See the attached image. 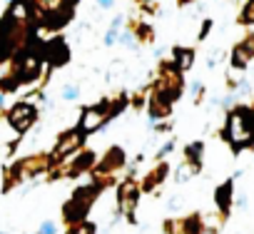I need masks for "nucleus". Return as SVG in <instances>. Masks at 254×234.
<instances>
[{"label": "nucleus", "mask_w": 254, "mask_h": 234, "mask_svg": "<svg viewBox=\"0 0 254 234\" xmlns=\"http://www.w3.org/2000/svg\"><path fill=\"white\" fill-rule=\"evenodd\" d=\"M254 58V35H249L247 40H242L234 50H232V67L237 70H244Z\"/></svg>", "instance_id": "nucleus-15"}, {"label": "nucleus", "mask_w": 254, "mask_h": 234, "mask_svg": "<svg viewBox=\"0 0 254 234\" xmlns=\"http://www.w3.org/2000/svg\"><path fill=\"white\" fill-rule=\"evenodd\" d=\"M190 177H194V172H192V170L182 162V167H177V172H175V182H177V184H185Z\"/></svg>", "instance_id": "nucleus-24"}, {"label": "nucleus", "mask_w": 254, "mask_h": 234, "mask_svg": "<svg viewBox=\"0 0 254 234\" xmlns=\"http://www.w3.org/2000/svg\"><path fill=\"white\" fill-rule=\"evenodd\" d=\"M202 162H204V142H190L187 147H185V165L194 172V175H199L202 172Z\"/></svg>", "instance_id": "nucleus-17"}, {"label": "nucleus", "mask_w": 254, "mask_h": 234, "mask_svg": "<svg viewBox=\"0 0 254 234\" xmlns=\"http://www.w3.org/2000/svg\"><path fill=\"white\" fill-rule=\"evenodd\" d=\"M5 60V53H3V48H0V62H3Z\"/></svg>", "instance_id": "nucleus-35"}, {"label": "nucleus", "mask_w": 254, "mask_h": 234, "mask_svg": "<svg viewBox=\"0 0 254 234\" xmlns=\"http://www.w3.org/2000/svg\"><path fill=\"white\" fill-rule=\"evenodd\" d=\"M170 177V165L165 162V160H160L145 177H142V182H140V189H142V194H152V192H157V187H162V182Z\"/></svg>", "instance_id": "nucleus-13"}, {"label": "nucleus", "mask_w": 254, "mask_h": 234, "mask_svg": "<svg viewBox=\"0 0 254 234\" xmlns=\"http://www.w3.org/2000/svg\"><path fill=\"white\" fill-rule=\"evenodd\" d=\"M172 55H175V62H172V65H175L180 72H187V70L194 65V50H192V48H175Z\"/></svg>", "instance_id": "nucleus-18"}, {"label": "nucleus", "mask_w": 254, "mask_h": 234, "mask_svg": "<svg viewBox=\"0 0 254 234\" xmlns=\"http://www.w3.org/2000/svg\"><path fill=\"white\" fill-rule=\"evenodd\" d=\"M95 162H97V155H95L92 150H85V147H82L80 152L65 157L63 162L50 165V170H48L45 177H48L50 182H53V179H65V177H80V175H85V172H92Z\"/></svg>", "instance_id": "nucleus-5"}, {"label": "nucleus", "mask_w": 254, "mask_h": 234, "mask_svg": "<svg viewBox=\"0 0 254 234\" xmlns=\"http://www.w3.org/2000/svg\"><path fill=\"white\" fill-rule=\"evenodd\" d=\"M234 204H237L239 209H244V207H247V194H244V192H239V194H234Z\"/></svg>", "instance_id": "nucleus-30"}, {"label": "nucleus", "mask_w": 254, "mask_h": 234, "mask_svg": "<svg viewBox=\"0 0 254 234\" xmlns=\"http://www.w3.org/2000/svg\"><path fill=\"white\" fill-rule=\"evenodd\" d=\"M162 229H165V234H185V229H182V217H170V219H165Z\"/></svg>", "instance_id": "nucleus-21"}, {"label": "nucleus", "mask_w": 254, "mask_h": 234, "mask_svg": "<svg viewBox=\"0 0 254 234\" xmlns=\"http://www.w3.org/2000/svg\"><path fill=\"white\" fill-rule=\"evenodd\" d=\"M125 165H127V155H125V150L122 147H110L102 157H100V162H95V167H92V182L105 192L110 184H115V177L125 170Z\"/></svg>", "instance_id": "nucleus-4"}, {"label": "nucleus", "mask_w": 254, "mask_h": 234, "mask_svg": "<svg viewBox=\"0 0 254 234\" xmlns=\"http://www.w3.org/2000/svg\"><path fill=\"white\" fill-rule=\"evenodd\" d=\"M202 227H204V219H202L199 212H192L190 217H182V229H185V234H199Z\"/></svg>", "instance_id": "nucleus-19"}, {"label": "nucleus", "mask_w": 254, "mask_h": 234, "mask_svg": "<svg viewBox=\"0 0 254 234\" xmlns=\"http://www.w3.org/2000/svg\"><path fill=\"white\" fill-rule=\"evenodd\" d=\"M33 234H38V232H33Z\"/></svg>", "instance_id": "nucleus-38"}, {"label": "nucleus", "mask_w": 254, "mask_h": 234, "mask_svg": "<svg viewBox=\"0 0 254 234\" xmlns=\"http://www.w3.org/2000/svg\"><path fill=\"white\" fill-rule=\"evenodd\" d=\"M137 3H145V0H137Z\"/></svg>", "instance_id": "nucleus-37"}, {"label": "nucleus", "mask_w": 254, "mask_h": 234, "mask_svg": "<svg viewBox=\"0 0 254 234\" xmlns=\"http://www.w3.org/2000/svg\"><path fill=\"white\" fill-rule=\"evenodd\" d=\"M209 30H212V20H204V23H202V30H199V40H204Z\"/></svg>", "instance_id": "nucleus-31"}, {"label": "nucleus", "mask_w": 254, "mask_h": 234, "mask_svg": "<svg viewBox=\"0 0 254 234\" xmlns=\"http://www.w3.org/2000/svg\"><path fill=\"white\" fill-rule=\"evenodd\" d=\"M3 105H5V92L0 90V110H3Z\"/></svg>", "instance_id": "nucleus-34"}, {"label": "nucleus", "mask_w": 254, "mask_h": 234, "mask_svg": "<svg viewBox=\"0 0 254 234\" xmlns=\"http://www.w3.org/2000/svg\"><path fill=\"white\" fill-rule=\"evenodd\" d=\"M172 150H175V140H172V137H170V140H167V142H165V145H162V147H160V150H157V162H160V160H162V157H167V155H170V152H172Z\"/></svg>", "instance_id": "nucleus-27"}, {"label": "nucleus", "mask_w": 254, "mask_h": 234, "mask_svg": "<svg viewBox=\"0 0 254 234\" xmlns=\"http://www.w3.org/2000/svg\"><path fill=\"white\" fill-rule=\"evenodd\" d=\"M38 234H58V224L53 219H43L38 227Z\"/></svg>", "instance_id": "nucleus-25"}, {"label": "nucleus", "mask_w": 254, "mask_h": 234, "mask_svg": "<svg viewBox=\"0 0 254 234\" xmlns=\"http://www.w3.org/2000/svg\"><path fill=\"white\" fill-rule=\"evenodd\" d=\"M202 95H204V85L202 82H192V97H194L197 105L202 102Z\"/></svg>", "instance_id": "nucleus-28"}, {"label": "nucleus", "mask_w": 254, "mask_h": 234, "mask_svg": "<svg viewBox=\"0 0 254 234\" xmlns=\"http://www.w3.org/2000/svg\"><path fill=\"white\" fill-rule=\"evenodd\" d=\"M100 194H102V189H100L95 182H90V184H80V187L70 194V199L63 204V222H65L67 227L85 222Z\"/></svg>", "instance_id": "nucleus-3"}, {"label": "nucleus", "mask_w": 254, "mask_h": 234, "mask_svg": "<svg viewBox=\"0 0 254 234\" xmlns=\"http://www.w3.org/2000/svg\"><path fill=\"white\" fill-rule=\"evenodd\" d=\"M85 140H87V135H85L80 127L65 130L63 135H58V140H55L53 150L48 152V155H50V162H53V165H58V162H63L65 157H70V155L80 152V150H82V145H85Z\"/></svg>", "instance_id": "nucleus-7"}, {"label": "nucleus", "mask_w": 254, "mask_h": 234, "mask_svg": "<svg viewBox=\"0 0 254 234\" xmlns=\"http://www.w3.org/2000/svg\"><path fill=\"white\" fill-rule=\"evenodd\" d=\"M222 140L232 147V152L254 150V107L237 105L227 112V122L222 127Z\"/></svg>", "instance_id": "nucleus-1"}, {"label": "nucleus", "mask_w": 254, "mask_h": 234, "mask_svg": "<svg viewBox=\"0 0 254 234\" xmlns=\"http://www.w3.org/2000/svg\"><path fill=\"white\" fill-rule=\"evenodd\" d=\"M157 90H162L172 102H177L182 97V90H185V80H182V72L175 67V65H162L160 70V77L155 82Z\"/></svg>", "instance_id": "nucleus-11"}, {"label": "nucleus", "mask_w": 254, "mask_h": 234, "mask_svg": "<svg viewBox=\"0 0 254 234\" xmlns=\"http://www.w3.org/2000/svg\"><path fill=\"white\" fill-rule=\"evenodd\" d=\"M180 3H192V0H180Z\"/></svg>", "instance_id": "nucleus-36"}, {"label": "nucleus", "mask_w": 254, "mask_h": 234, "mask_svg": "<svg viewBox=\"0 0 254 234\" xmlns=\"http://www.w3.org/2000/svg\"><path fill=\"white\" fill-rule=\"evenodd\" d=\"M35 15H40L43 20H48L50 25H63L67 23V18L72 15L70 0H28Z\"/></svg>", "instance_id": "nucleus-8"}, {"label": "nucleus", "mask_w": 254, "mask_h": 234, "mask_svg": "<svg viewBox=\"0 0 254 234\" xmlns=\"http://www.w3.org/2000/svg\"><path fill=\"white\" fill-rule=\"evenodd\" d=\"M239 23L242 25H254V0H247V5L242 8V15H239Z\"/></svg>", "instance_id": "nucleus-22"}, {"label": "nucleus", "mask_w": 254, "mask_h": 234, "mask_svg": "<svg viewBox=\"0 0 254 234\" xmlns=\"http://www.w3.org/2000/svg\"><path fill=\"white\" fill-rule=\"evenodd\" d=\"M65 234H97V224H92V222H80V224H72V227H67V232Z\"/></svg>", "instance_id": "nucleus-20"}, {"label": "nucleus", "mask_w": 254, "mask_h": 234, "mask_svg": "<svg viewBox=\"0 0 254 234\" xmlns=\"http://www.w3.org/2000/svg\"><path fill=\"white\" fill-rule=\"evenodd\" d=\"M199 234H219V229H217V227H214V224H204V227H202V232H199Z\"/></svg>", "instance_id": "nucleus-32"}, {"label": "nucleus", "mask_w": 254, "mask_h": 234, "mask_svg": "<svg viewBox=\"0 0 254 234\" xmlns=\"http://www.w3.org/2000/svg\"><path fill=\"white\" fill-rule=\"evenodd\" d=\"M60 97H63L65 102H72V100L80 97V87H77V85H65V87L60 90Z\"/></svg>", "instance_id": "nucleus-23"}, {"label": "nucleus", "mask_w": 254, "mask_h": 234, "mask_svg": "<svg viewBox=\"0 0 254 234\" xmlns=\"http://www.w3.org/2000/svg\"><path fill=\"white\" fill-rule=\"evenodd\" d=\"M214 204L219 209V219L224 222L229 217L232 207H234V179H227L214 189Z\"/></svg>", "instance_id": "nucleus-14"}, {"label": "nucleus", "mask_w": 254, "mask_h": 234, "mask_svg": "<svg viewBox=\"0 0 254 234\" xmlns=\"http://www.w3.org/2000/svg\"><path fill=\"white\" fill-rule=\"evenodd\" d=\"M67 58H70V50H67V45H65L63 40H53V43H48V48L43 50V60H48L53 67L65 65Z\"/></svg>", "instance_id": "nucleus-16"}, {"label": "nucleus", "mask_w": 254, "mask_h": 234, "mask_svg": "<svg viewBox=\"0 0 254 234\" xmlns=\"http://www.w3.org/2000/svg\"><path fill=\"white\" fill-rule=\"evenodd\" d=\"M8 125L18 132V135H25L35 122H38V107L30 102V100H20L15 102L10 110H8Z\"/></svg>", "instance_id": "nucleus-9"}, {"label": "nucleus", "mask_w": 254, "mask_h": 234, "mask_svg": "<svg viewBox=\"0 0 254 234\" xmlns=\"http://www.w3.org/2000/svg\"><path fill=\"white\" fill-rule=\"evenodd\" d=\"M97 5H100L102 10H110V8L115 5V0H97Z\"/></svg>", "instance_id": "nucleus-33"}, {"label": "nucleus", "mask_w": 254, "mask_h": 234, "mask_svg": "<svg viewBox=\"0 0 254 234\" xmlns=\"http://www.w3.org/2000/svg\"><path fill=\"white\" fill-rule=\"evenodd\" d=\"M50 155L48 152H35V155H28V157H20L15 160L8 170H5V179H3V192L8 194L13 187L23 184V182H30L35 177H43L48 175L50 170Z\"/></svg>", "instance_id": "nucleus-2"}, {"label": "nucleus", "mask_w": 254, "mask_h": 234, "mask_svg": "<svg viewBox=\"0 0 254 234\" xmlns=\"http://www.w3.org/2000/svg\"><path fill=\"white\" fill-rule=\"evenodd\" d=\"M110 120H112V115H110V102L90 105V107H85V110H82L77 127H80L85 135H92V132H97L100 127H105Z\"/></svg>", "instance_id": "nucleus-10"}, {"label": "nucleus", "mask_w": 254, "mask_h": 234, "mask_svg": "<svg viewBox=\"0 0 254 234\" xmlns=\"http://www.w3.org/2000/svg\"><path fill=\"white\" fill-rule=\"evenodd\" d=\"M117 38H120V35H117V28H110V30H107V35H105V45H115V43H117Z\"/></svg>", "instance_id": "nucleus-29"}, {"label": "nucleus", "mask_w": 254, "mask_h": 234, "mask_svg": "<svg viewBox=\"0 0 254 234\" xmlns=\"http://www.w3.org/2000/svg\"><path fill=\"white\" fill-rule=\"evenodd\" d=\"M122 45H127V48H135L137 45V40H135V33H130V30H125V33H120V38H117Z\"/></svg>", "instance_id": "nucleus-26"}, {"label": "nucleus", "mask_w": 254, "mask_h": 234, "mask_svg": "<svg viewBox=\"0 0 254 234\" xmlns=\"http://www.w3.org/2000/svg\"><path fill=\"white\" fill-rule=\"evenodd\" d=\"M140 182L135 177H125L120 184H117V212L130 222V224H137V204H140Z\"/></svg>", "instance_id": "nucleus-6"}, {"label": "nucleus", "mask_w": 254, "mask_h": 234, "mask_svg": "<svg viewBox=\"0 0 254 234\" xmlns=\"http://www.w3.org/2000/svg\"><path fill=\"white\" fill-rule=\"evenodd\" d=\"M172 105H175V102H172L162 90L152 87V95H150V122L167 120V117L172 115Z\"/></svg>", "instance_id": "nucleus-12"}]
</instances>
